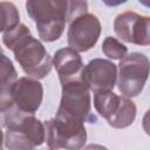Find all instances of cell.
I'll list each match as a JSON object with an SVG mask.
<instances>
[{"label":"cell","instance_id":"1","mask_svg":"<svg viewBox=\"0 0 150 150\" xmlns=\"http://www.w3.org/2000/svg\"><path fill=\"white\" fill-rule=\"evenodd\" d=\"M4 45L11 49L21 69L34 80L45 79L52 71L53 61L45 46L35 39L29 28L21 23L14 30L2 34Z\"/></svg>","mask_w":150,"mask_h":150},{"label":"cell","instance_id":"2","mask_svg":"<svg viewBox=\"0 0 150 150\" xmlns=\"http://www.w3.org/2000/svg\"><path fill=\"white\" fill-rule=\"evenodd\" d=\"M4 144L8 150H34L46 141L45 124L34 115L13 109L1 111Z\"/></svg>","mask_w":150,"mask_h":150},{"label":"cell","instance_id":"3","mask_svg":"<svg viewBox=\"0 0 150 150\" xmlns=\"http://www.w3.org/2000/svg\"><path fill=\"white\" fill-rule=\"evenodd\" d=\"M26 9L29 18L35 22L42 41L53 42L61 38L68 20L69 1L28 0Z\"/></svg>","mask_w":150,"mask_h":150},{"label":"cell","instance_id":"4","mask_svg":"<svg viewBox=\"0 0 150 150\" xmlns=\"http://www.w3.org/2000/svg\"><path fill=\"white\" fill-rule=\"evenodd\" d=\"M46 142L50 150H81L87 141L84 123L66 112L59 111L46 121Z\"/></svg>","mask_w":150,"mask_h":150},{"label":"cell","instance_id":"5","mask_svg":"<svg viewBox=\"0 0 150 150\" xmlns=\"http://www.w3.org/2000/svg\"><path fill=\"white\" fill-rule=\"evenodd\" d=\"M96 111L115 129H123L132 124L136 117V104L128 97L118 96L112 90H103L94 94Z\"/></svg>","mask_w":150,"mask_h":150},{"label":"cell","instance_id":"6","mask_svg":"<svg viewBox=\"0 0 150 150\" xmlns=\"http://www.w3.org/2000/svg\"><path fill=\"white\" fill-rule=\"evenodd\" d=\"M43 98V88L39 80L20 77L9 91L0 96V110L13 109L19 112L34 115L40 108Z\"/></svg>","mask_w":150,"mask_h":150},{"label":"cell","instance_id":"7","mask_svg":"<svg viewBox=\"0 0 150 150\" xmlns=\"http://www.w3.org/2000/svg\"><path fill=\"white\" fill-rule=\"evenodd\" d=\"M150 74V61L142 53H130L118 63L117 87L122 96L136 97L141 94Z\"/></svg>","mask_w":150,"mask_h":150},{"label":"cell","instance_id":"8","mask_svg":"<svg viewBox=\"0 0 150 150\" xmlns=\"http://www.w3.org/2000/svg\"><path fill=\"white\" fill-rule=\"evenodd\" d=\"M62 86L59 111L66 112L80 121L96 123L97 117L91 111L90 89L82 80L71 81Z\"/></svg>","mask_w":150,"mask_h":150},{"label":"cell","instance_id":"9","mask_svg":"<svg viewBox=\"0 0 150 150\" xmlns=\"http://www.w3.org/2000/svg\"><path fill=\"white\" fill-rule=\"evenodd\" d=\"M114 30L124 42L137 46L150 45V16L132 11L120 13L114 20Z\"/></svg>","mask_w":150,"mask_h":150},{"label":"cell","instance_id":"10","mask_svg":"<svg viewBox=\"0 0 150 150\" xmlns=\"http://www.w3.org/2000/svg\"><path fill=\"white\" fill-rule=\"evenodd\" d=\"M101 34V22L96 15L86 13L71 22H69V28L67 33L69 48L76 52H87L91 49Z\"/></svg>","mask_w":150,"mask_h":150},{"label":"cell","instance_id":"11","mask_svg":"<svg viewBox=\"0 0 150 150\" xmlns=\"http://www.w3.org/2000/svg\"><path fill=\"white\" fill-rule=\"evenodd\" d=\"M117 67L109 60L93 59L86 66L82 74L84 83L91 91L112 90L117 81Z\"/></svg>","mask_w":150,"mask_h":150},{"label":"cell","instance_id":"12","mask_svg":"<svg viewBox=\"0 0 150 150\" xmlns=\"http://www.w3.org/2000/svg\"><path fill=\"white\" fill-rule=\"evenodd\" d=\"M53 66L55 67L61 84L82 80L84 64L79 52L66 47L55 52L53 57Z\"/></svg>","mask_w":150,"mask_h":150},{"label":"cell","instance_id":"13","mask_svg":"<svg viewBox=\"0 0 150 150\" xmlns=\"http://www.w3.org/2000/svg\"><path fill=\"white\" fill-rule=\"evenodd\" d=\"M0 13H1V32H2V34L12 32L21 25L18 8L13 2L1 1L0 2Z\"/></svg>","mask_w":150,"mask_h":150},{"label":"cell","instance_id":"14","mask_svg":"<svg viewBox=\"0 0 150 150\" xmlns=\"http://www.w3.org/2000/svg\"><path fill=\"white\" fill-rule=\"evenodd\" d=\"M1 82H0V96L6 95L9 89L12 88V86L16 82V70L12 63V61L5 55H1Z\"/></svg>","mask_w":150,"mask_h":150},{"label":"cell","instance_id":"15","mask_svg":"<svg viewBox=\"0 0 150 150\" xmlns=\"http://www.w3.org/2000/svg\"><path fill=\"white\" fill-rule=\"evenodd\" d=\"M102 52L105 56L112 60H122L128 55V47L116 38L107 36L102 43Z\"/></svg>","mask_w":150,"mask_h":150},{"label":"cell","instance_id":"16","mask_svg":"<svg viewBox=\"0 0 150 150\" xmlns=\"http://www.w3.org/2000/svg\"><path fill=\"white\" fill-rule=\"evenodd\" d=\"M142 127H143V130L145 131V134L148 136H150V109L144 114V116L142 118Z\"/></svg>","mask_w":150,"mask_h":150},{"label":"cell","instance_id":"17","mask_svg":"<svg viewBox=\"0 0 150 150\" xmlns=\"http://www.w3.org/2000/svg\"><path fill=\"white\" fill-rule=\"evenodd\" d=\"M83 150H108L105 146H103V145H101V144H89V145H87V146H84L83 148Z\"/></svg>","mask_w":150,"mask_h":150},{"label":"cell","instance_id":"18","mask_svg":"<svg viewBox=\"0 0 150 150\" xmlns=\"http://www.w3.org/2000/svg\"><path fill=\"white\" fill-rule=\"evenodd\" d=\"M139 4H142V5H144V6L150 7V1H143V0H139Z\"/></svg>","mask_w":150,"mask_h":150}]
</instances>
